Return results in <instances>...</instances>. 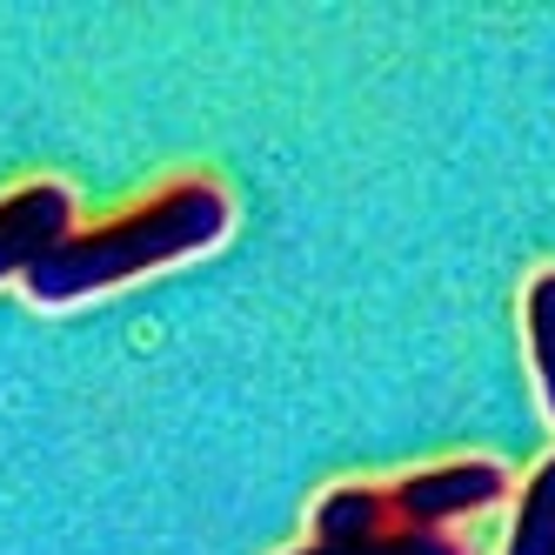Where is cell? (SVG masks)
<instances>
[{"label":"cell","instance_id":"cell-7","mask_svg":"<svg viewBox=\"0 0 555 555\" xmlns=\"http://www.w3.org/2000/svg\"><path fill=\"white\" fill-rule=\"evenodd\" d=\"M282 555H468V542L435 535V529H382V535H354V542H301Z\"/></svg>","mask_w":555,"mask_h":555},{"label":"cell","instance_id":"cell-1","mask_svg":"<svg viewBox=\"0 0 555 555\" xmlns=\"http://www.w3.org/2000/svg\"><path fill=\"white\" fill-rule=\"evenodd\" d=\"M234 208H228V188L221 181H168L162 194L107 215L101 228H74L67 242L27 274V301L34 308H81L107 288H128L154 268H175V261H194L208 255L221 234H228Z\"/></svg>","mask_w":555,"mask_h":555},{"label":"cell","instance_id":"cell-5","mask_svg":"<svg viewBox=\"0 0 555 555\" xmlns=\"http://www.w3.org/2000/svg\"><path fill=\"white\" fill-rule=\"evenodd\" d=\"M522 335H529V369H535V402L555 422V268H535L522 288Z\"/></svg>","mask_w":555,"mask_h":555},{"label":"cell","instance_id":"cell-6","mask_svg":"<svg viewBox=\"0 0 555 555\" xmlns=\"http://www.w3.org/2000/svg\"><path fill=\"white\" fill-rule=\"evenodd\" d=\"M502 555H555V455L535 462V475L515 495V522H508Z\"/></svg>","mask_w":555,"mask_h":555},{"label":"cell","instance_id":"cell-2","mask_svg":"<svg viewBox=\"0 0 555 555\" xmlns=\"http://www.w3.org/2000/svg\"><path fill=\"white\" fill-rule=\"evenodd\" d=\"M382 495H388L395 529L449 535L455 522H468V515H482L508 495V468L489 462V455H462V462H442V468H415L402 482H382Z\"/></svg>","mask_w":555,"mask_h":555},{"label":"cell","instance_id":"cell-3","mask_svg":"<svg viewBox=\"0 0 555 555\" xmlns=\"http://www.w3.org/2000/svg\"><path fill=\"white\" fill-rule=\"evenodd\" d=\"M74 228L81 221H74V194L61 181H27L0 194V282H27Z\"/></svg>","mask_w":555,"mask_h":555},{"label":"cell","instance_id":"cell-4","mask_svg":"<svg viewBox=\"0 0 555 555\" xmlns=\"http://www.w3.org/2000/svg\"><path fill=\"white\" fill-rule=\"evenodd\" d=\"M308 529H314L308 542H354V535H382V529H395V522H388V495H382L375 482H335V489L314 495Z\"/></svg>","mask_w":555,"mask_h":555}]
</instances>
